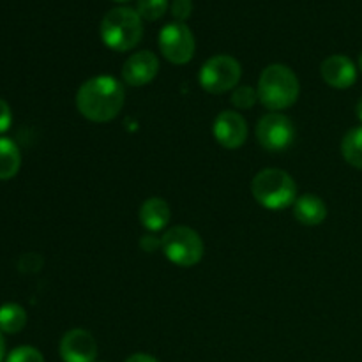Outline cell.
Instances as JSON below:
<instances>
[{
  "mask_svg": "<svg viewBox=\"0 0 362 362\" xmlns=\"http://www.w3.org/2000/svg\"><path fill=\"white\" fill-rule=\"evenodd\" d=\"M126 94L117 78L94 76L85 81L76 94V108L85 119L92 122H110L122 112Z\"/></svg>",
  "mask_w": 362,
  "mask_h": 362,
  "instance_id": "cell-1",
  "label": "cell"
},
{
  "mask_svg": "<svg viewBox=\"0 0 362 362\" xmlns=\"http://www.w3.org/2000/svg\"><path fill=\"white\" fill-rule=\"evenodd\" d=\"M299 78L285 64H271L258 80V101L271 112L290 108L299 99Z\"/></svg>",
  "mask_w": 362,
  "mask_h": 362,
  "instance_id": "cell-2",
  "label": "cell"
},
{
  "mask_svg": "<svg viewBox=\"0 0 362 362\" xmlns=\"http://www.w3.org/2000/svg\"><path fill=\"white\" fill-rule=\"evenodd\" d=\"M103 42L113 52H129L144 37V21L136 9L120 6L105 14L99 25Z\"/></svg>",
  "mask_w": 362,
  "mask_h": 362,
  "instance_id": "cell-3",
  "label": "cell"
},
{
  "mask_svg": "<svg viewBox=\"0 0 362 362\" xmlns=\"http://www.w3.org/2000/svg\"><path fill=\"white\" fill-rule=\"evenodd\" d=\"M251 193L262 207L281 211L297 200V186L292 175L279 168H265L255 175Z\"/></svg>",
  "mask_w": 362,
  "mask_h": 362,
  "instance_id": "cell-4",
  "label": "cell"
},
{
  "mask_svg": "<svg viewBox=\"0 0 362 362\" xmlns=\"http://www.w3.org/2000/svg\"><path fill=\"white\" fill-rule=\"evenodd\" d=\"M161 243L165 257L179 267H193L204 258V240L189 226H172L161 237Z\"/></svg>",
  "mask_w": 362,
  "mask_h": 362,
  "instance_id": "cell-5",
  "label": "cell"
},
{
  "mask_svg": "<svg viewBox=\"0 0 362 362\" xmlns=\"http://www.w3.org/2000/svg\"><path fill=\"white\" fill-rule=\"evenodd\" d=\"M243 67L239 60L230 55H214L202 66L198 80L209 94H225L239 85Z\"/></svg>",
  "mask_w": 362,
  "mask_h": 362,
  "instance_id": "cell-6",
  "label": "cell"
},
{
  "mask_svg": "<svg viewBox=\"0 0 362 362\" xmlns=\"http://www.w3.org/2000/svg\"><path fill=\"white\" fill-rule=\"evenodd\" d=\"M194 35L186 23L173 21L163 27L159 32V49L168 62L175 66L187 64L194 55Z\"/></svg>",
  "mask_w": 362,
  "mask_h": 362,
  "instance_id": "cell-7",
  "label": "cell"
},
{
  "mask_svg": "<svg viewBox=\"0 0 362 362\" xmlns=\"http://www.w3.org/2000/svg\"><path fill=\"white\" fill-rule=\"evenodd\" d=\"M257 140L265 151L283 152L296 140V127L286 115L271 112L258 120Z\"/></svg>",
  "mask_w": 362,
  "mask_h": 362,
  "instance_id": "cell-8",
  "label": "cell"
},
{
  "mask_svg": "<svg viewBox=\"0 0 362 362\" xmlns=\"http://www.w3.org/2000/svg\"><path fill=\"white\" fill-rule=\"evenodd\" d=\"M214 136L219 145L225 148H239L246 144L247 140V122L239 112L233 110H225L219 113L214 120Z\"/></svg>",
  "mask_w": 362,
  "mask_h": 362,
  "instance_id": "cell-9",
  "label": "cell"
},
{
  "mask_svg": "<svg viewBox=\"0 0 362 362\" xmlns=\"http://www.w3.org/2000/svg\"><path fill=\"white\" fill-rule=\"evenodd\" d=\"M60 357L64 362H95L98 343L85 329H73L60 339Z\"/></svg>",
  "mask_w": 362,
  "mask_h": 362,
  "instance_id": "cell-10",
  "label": "cell"
},
{
  "mask_svg": "<svg viewBox=\"0 0 362 362\" xmlns=\"http://www.w3.org/2000/svg\"><path fill=\"white\" fill-rule=\"evenodd\" d=\"M159 60L148 49H140L126 60L122 67V80L131 87L147 85L158 76Z\"/></svg>",
  "mask_w": 362,
  "mask_h": 362,
  "instance_id": "cell-11",
  "label": "cell"
},
{
  "mask_svg": "<svg viewBox=\"0 0 362 362\" xmlns=\"http://www.w3.org/2000/svg\"><path fill=\"white\" fill-rule=\"evenodd\" d=\"M322 78L332 88H349L357 80V67L346 55H331L322 62Z\"/></svg>",
  "mask_w": 362,
  "mask_h": 362,
  "instance_id": "cell-12",
  "label": "cell"
},
{
  "mask_svg": "<svg viewBox=\"0 0 362 362\" xmlns=\"http://www.w3.org/2000/svg\"><path fill=\"white\" fill-rule=\"evenodd\" d=\"M293 216L300 225L317 226L327 218V205L317 194H303L293 204Z\"/></svg>",
  "mask_w": 362,
  "mask_h": 362,
  "instance_id": "cell-13",
  "label": "cell"
},
{
  "mask_svg": "<svg viewBox=\"0 0 362 362\" xmlns=\"http://www.w3.org/2000/svg\"><path fill=\"white\" fill-rule=\"evenodd\" d=\"M140 221L148 232H161L170 223V205L159 197L148 198L140 207Z\"/></svg>",
  "mask_w": 362,
  "mask_h": 362,
  "instance_id": "cell-14",
  "label": "cell"
},
{
  "mask_svg": "<svg viewBox=\"0 0 362 362\" xmlns=\"http://www.w3.org/2000/svg\"><path fill=\"white\" fill-rule=\"evenodd\" d=\"M21 154L9 138H0V180H9L20 172Z\"/></svg>",
  "mask_w": 362,
  "mask_h": 362,
  "instance_id": "cell-15",
  "label": "cell"
},
{
  "mask_svg": "<svg viewBox=\"0 0 362 362\" xmlns=\"http://www.w3.org/2000/svg\"><path fill=\"white\" fill-rule=\"evenodd\" d=\"M27 325V313L20 304H4L0 306V331L6 334H16Z\"/></svg>",
  "mask_w": 362,
  "mask_h": 362,
  "instance_id": "cell-16",
  "label": "cell"
},
{
  "mask_svg": "<svg viewBox=\"0 0 362 362\" xmlns=\"http://www.w3.org/2000/svg\"><path fill=\"white\" fill-rule=\"evenodd\" d=\"M341 154L349 165L362 170V126L354 127L343 136Z\"/></svg>",
  "mask_w": 362,
  "mask_h": 362,
  "instance_id": "cell-17",
  "label": "cell"
},
{
  "mask_svg": "<svg viewBox=\"0 0 362 362\" xmlns=\"http://www.w3.org/2000/svg\"><path fill=\"white\" fill-rule=\"evenodd\" d=\"M168 11V0H138L136 13L145 21H158Z\"/></svg>",
  "mask_w": 362,
  "mask_h": 362,
  "instance_id": "cell-18",
  "label": "cell"
},
{
  "mask_svg": "<svg viewBox=\"0 0 362 362\" xmlns=\"http://www.w3.org/2000/svg\"><path fill=\"white\" fill-rule=\"evenodd\" d=\"M258 94L253 87L250 85H239L233 88L232 94V105L239 110H250L251 106L257 103Z\"/></svg>",
  "mask_w": 362,
  "mask_h": 362,
  "instance_id": "cell-19",
  "label": "cell"
},
{
  "mask_svg": "<svg viewBox=\"0 0 362 362\" xmlns=\"http://www.w3.org/2000/svg\"><path fill=\"white\" fill-rule=\"evenodd\" d=\"M6 362H45V357L34 346H18L7 356Z\"/></svg>",
  "mask_w": 362,
  "mask_h": 362,
  "instance_id": "cell-20",
  "label": "cell"
},
{
  "mask_svg": "<svg viewBox=\"0 0 362 362\" xmlns=\"http://www.w3.org/2000/svg\"><path fill=\"white\" fill-rule=\"evenodd\" d=\"M170 11L179 23H184L193 13V0H172Z\"/></svg>",
  "mask_w": 362,
  "mask_h": 362,
  "instance_id": "cell-21",
  "label": "cell"
},
{
  "mask_svg": "<svg viewBox=\"0 0 362 362\" xmlns=\"http://www.w3.org/2000/svg\"><path fill=\"white\" fill-rule=\"evenodd\" d=\"M42 267V258L39 257L37 253H27L20 258L18 262V269L21 272H27V274H32V272H37L39 269Z\"/></svg>",
  "mask_w": 362,
  "mask_h": 362,
  "instance_id": "cell-22",
  "label": "cell"
},
{
  "mask_svg": "<svg viewBox=\"0 0 362 362\" xmlns=\"http://www.w3.org/2000/svg\"><path fill=\"white\" fill-rule=\"evenodd\" d=\"M13 122V113H11L9 105L0 98V133H6Z\"/></svg>",
  "mask_w": 362,
  "mask_h": 362,
  "instance_id": "cell-23",
  "label": "cell"
},
{
  "mask_svg": "<svg viewBox=\"0 0 362 362\" xmlns=\"http://www.w3.org/2000/svg\"><path fill=\"white\" fill-rule=\"evenodd\" d=\"M140 247L144 251H147V253H154V251L163 250V243H161V239H158L156 235H145V237H141Z\"/></svg>",
  "mask_w": 362,
  "mask_h": 362,
  "instance_id": "cell-24",
  "label": "cell"
},
{
  "mask_svg": "<svg viewBox=\"0 0 362 362\" xmlns=\"http://www.w3.org/2000/svg\"><path fill=\"white\" fill-rule=\"evenodd\" d=\"M126 362H159L154 356H148V354H133L131 357H127Z\"/></svg>",
  "mask_w": 362,
  "mask_h": 362,
  "instance_id": "cell-25",
  "label": "cell"
},
{
  "mask_svg": "<svg viewBox=\"0 0 362 362\" xmlns=\"http://www.w3.org/2000/svg\"><path fill=\"white\" fill-rule=\"evenodd\" d=\"M4 356H6V341H4L2 331H0V362L4 361Z\"/></svg>",
  "mask_w": 362,
  "mask_h": 362,
  "instance_id": "cell-26",
  "label": "cell"
},
{
  "mask_svg": "<svg viewBox=\"0 0 362 362\" xmlns=\"http://www.w3.org/2000/svg\"><path fill=\"white\" fill-rule=\"evenodd\" d=\"M357 117H359V120L362 122V98L359 99V103H357Z\"/></svg>",
  "mask_w": 362,
  "mask_h": 362,
  "instance_id": "cell-27",
  "label": "cell"
},
{
  "mask_svg": "<svg viewBox=\"0 0 362 362\" xmlns=\"http://www.w3.org/2000/svg\"><path fill=\"white\" fill-rule=\"evenodd\" d=\"M359 69H361V73H362V53H361V57H359Z\"/></svg>",
  "mask_w": 362,
  "mask_h": 362,
  "instance_id": "cell-28",
  "label": "cell"
},
{
  "mask_svg": "<svg viewBox=\"0 0 362 362\" xmlns=\"http://www.w3.org/2000/svg\"><path fill=\"white\" fill-rule=\"evenodd\" d=\"M115 2H129V0H115Z\"/></svg>",
  "mask_w": 362,
  "mask_h": 362,
  "instance_id": "cell-29",
  "label": "cell"
}]
</instances>
